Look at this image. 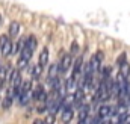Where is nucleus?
I'll list each match as a JSON object with an SVG mask.
<instances>
[{"label": "nucleus", "mask_w": 130, "mask_h": 124, "mask_svg": "<svg viewBox=\"0 0 130 124\" xmlns=\"http://www.w3.org/2000/svg\"><path fill=\"white\" fill-rule=\"evenodd\" d=\"M8 80L11 82L12 88H20L21 86V76H20V68L18 70H12L8 76Z\"/></svg>", "instance_id": "f257e3e1"}, {"label": "nucleus", "mask_w": 130, "mask_h": 124, "mask_svg": "<svg viewBox=\"0 0 130 124\" xmlns=\"http://www.w3.org/2000/svg\"><path fill=\"white\" fill-rule=\"evenodd\" d=\"M71 64H73L71 55H70V53L64 55V56H62V59H61V64H59V73H67V71L70 70Z\"/></svg>", "instance_id": "f03ea898"}, {"label": "nucleus", "mask_w": 130, "mask_h": 124, "mask_svg": "<svg viewBox=\"0 0 130 124\" xmlns=\"http://www.w3.org/2000/svg\"><path fill=\"white\" fill-rule=\"evenodd\" d=\"M89 111H91L89 104H82V106H80V114H79V121H80V123L89 121V118H88V115H89Z\"/></svg>", "instance_id": "7ed1b4c3"}, {"label": "nucleus", "mask_w": 130, "mask_h": 124, "mask_svg": "<svg viewBox=\"0 0 130 124\" xmlns=\"http://www.w3.org/2000/svg\"><path fill=\"white\" fill-rule=\"evenodd\" d=\"M73 117H74V112H73L71 106L65 104V109H62V121L64 123H70L73 120Z\"/></svg>", "instance_id": "20e7f679"}, {"label": "nucleus", "mask_w": 130, "mask_h": 124, "mask_svg": "<svg viewBox=\"0 0 130 124\" xmlns=\"http://www.w3.org/2000/svg\"><path fill=\"white\" fill-rule=\"evenodd\" d=\"M83 98H85L83 89H82V88H77V89L74 91V95H73V101H74V104H77V106H82V101H83Z\"/></svg>", "instance_id": "39448f33"}, {"label": "nucleus", "mask_w": 130, "mask_h": 124, "mask_svg": "<svg viewBox=\"0 0 130 124\" xmlns=\"http://www.w3.org/2000/svg\"><path fill=\"white\" fill-rule=\"evenodd\" d=\"M82 65H83V59H82V56H79L74 62V70H73V77L76 80H77V77H79V74L82 71Z\"/></svg>", "instance_id": "423d86ee"}, {"label": "nucleus", "mask_w": 130, "mask_h": 124, "mask_svg": "<svg viewBox=\"0 0 130 124\" xmlns=\"http://www.w3.org/2000/svg\"><path fill=\"white\" fill-rule=\"evenodd\" d=\"M38 64H41L42 67H45V65L48 64V49H47V47H44V49L41 50V53H39V59H38Z\"/></svg>", "instance_id": "0eeeda50"}, {"label": "nucleus", "mask_w": 130, "mask_h": 124, "mask_svg": "<svg viewBox=\"0 0 130 124\" xmlns=\"http://www.w3.org/2000/svg\"><path fill=\"white\" fill-rule=\"evenodd\" d=\"M12 47H14V44H12V41L11 39H8L6 42H5V45L2 47V55L3 56H9V55H12Z\"/></svg>", "instance_id": "6e6552de"}, {"label": "nucleus", "mask_w": 130, "mask_h": 124, "mask_svg": "<svg viewBox=\"0 0 130 124\" xmlns=\"http://www.w3.org/2000/svg\"><path fill=\"white\" fill-rule=\"evenodd\" d=\"M110 112H112V107L110 106H107V104H103V106H100L98 107V115L104 120L106 117H109L110 115Z\"/></svg>", "instance_id": "1a4fd4ad"}, {"label": "nucleus", "mask_w": 130, "mask_h": 124, "mask_svg": "<svg viewBox=\"0 0 130 124\" xmlns=\"http://www.w3.org/2000/svg\"><path fill=\"white\" fill-rule=\"evenodd\" d=\"M18 32H20V23H18V21H12V23L9 24V35H11L12 38H17Z\"/></svg>", "instance_id": "9d476101"}, {"label": "nucleus", "mask_w": 130, "mask_h": 124, "mask_svg": "<svg viewBox=\"0 0 130 124\" xmlns=\"http://www.w3.org/2000/svg\"><path fill=\"white\" fill-rule=\"evenodd\" d=\"M42 68H44V67H42L41 64H36V65L32 68V77L35 79V80H38V79L41 77V74H42Z\"/></svg>", "instance_id": "9b49d317"}, {"label": "nucleus", "mask_w": 130, "mask_h": 124, "mask_svg": "<svg viewBox=\"0 0 130 124\" xmlns=\"http://www.w3.org/2000/svg\"><path fill=\"white\" fill-rule=\"evenodd\" d=\"M30 97H32V91H24V92L20 95V104L21 106H24V104H27L29 103V100H30Z\"/></svg>", "instance_id": "f8f14e48"}, {"label": "nucleus", "mask_w": 130, "mask_h": 124, "mask_svg": "<svg viewBox=\"0 0 130 124\" xmlns=\"http://www.w3.org/2000/svg\"><path fill=\"white\" fill-rule=\"evenodd\" d=\"M58 71H59V65L58 64H53L48 68V79H56L58 77Z\"/></svg>", "instance_id": "ddd939ff"}, {"label": "nucleus", "mask_w": 130, "mask_h": 124, "mask_svg": "<svg viewBox=\"0 0 130 124\" xmlns=\"http://www.w3.org/2000/svg\"><path fill=\"white\" fill-rule=\"evenodd\" d=\"M120 74H123L124 77H127V76L130 74V65L127 64V61L120 65Z\"/></svg>", "instance_id": "4468645a"}, {"label": "nucleus", "mask_w": 130, "mask_h": 124, "mask_svg": "<svg viewBox=\"0 0 130 124\" xmlns=\"http://www.w3.org/2000/svg\"><path fill=\"white\" fill-rule=\"evenodd\" d=\"M27 64H29V59H26V58L20 56V59H18V62H17V67H18L20 70H24V68L27 67Z\"/></svg>", "instance_id": "2eb2a0df"}, {"label": "nucleus", "mask_w": 130, "mask_h": 124, "mask_svg": "<svg viewBox=\"0 0 130 124\" xmlns=\"http://www.w3.org/2000/svg\"><path fill=\"white\" fill-rule=\"evenodd\" d=\"M26 45H29L30 49H36V38L35 36H30V38H26Z\"/></svg>", "instance_id": "dca6fc26"}, {"label": "nucleus", "mask_w": 130, "mask_h": 124, "mask_svg": "<svg viewBox=\"0 0 130 124\" xmlns=\"http://www.w3.org/2000/svg\"><path fill=\"white\" fill-rule=\"evenodd\" d=\"M76 82H77V80H76V79H74V77L71 76V77H70V79L67 80V83H65V86H67L68 89H74V88H76Z\"/></svg>", "instance_id": "f3484780"}, {"label": "nucleus", "mask_w": 130, "mask_h": 124, "mask_svg": "<svg viewBox=\"0 0 130 124\" xmlns=\"http://www.w3.org/2000/svg\"><path fill=\"white\" fill-rule=\"evenodd\" d=\"M12 100H14V97L8 95V97L5 98V101H3V109H9V107H11V104H12Z\"/></svg>", "instance_id": "a211bd4d"}, {"label": "nucleus", "mask_w": 130, "mask_h": 124, "mask_svg": "<svg viewBox=\"0 0 130 124\" xmlns=\"http://www.w3.org/2000/svg\"><path fill=\"white\" fill-rule=\"evenodd\" d=\"M79 50H80V47H79L77 41H73V44H71V53H73V55H77Z\"/></svg>", "instance_id": "6ab92c4d"}, {"label": "nucleus", "mask_w": 130, "mask_h": 124, "mask_svg": "<svg viewBox=\"0 0 130 124\" xmlns=\"http://www.w3.org/2000/svg\"><path fill=\"white\" fill-rule=\"evenodd\" d=\"M126 61H127V55H126V53H121V55L118 56V59H117V64H118V67H120L121 64H124Z\"/></svg>", "instance_id": "aec40b11"}, {"label": "nucleus", "mask_w": 130, "mask_h": 124, "mask_svg": "<svg viewBox=\"0 0 130 124\" xmlns=\"http://www.w3.org/2000/svg\"><path fill=\"white\" fill-rule=\"evenodd\" d=\"M45 120H47L48 123H53V121H55V114H50V115H48Z\"/></svg>", "instance_id": "412c9836"}, {"label": "nucleus", "mask_w": 130, "mask_h": 124, "mask_svg": "<svg viewBox=\"0 0 130 124\" xmlns=\"http://www.w3.org/2000/svg\"><path fill=\"white\" fill-rule=\"evenodd\" d=\"M3 86H5V77H2V76H0V89H2Z\"/></svg>", "instance_id": "4be33fe9"}]
</instances>
